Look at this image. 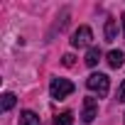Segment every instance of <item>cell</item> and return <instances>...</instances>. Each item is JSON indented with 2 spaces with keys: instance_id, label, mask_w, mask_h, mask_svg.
Here are the masks:
<instances>
[{
  "instance_id": "6da1fadb",
  "label": "cell",
  "mask_w": 125,
  "mask_h": 125,
  "mask_svg": "<svg viewBox=\"0 0 125 125\" xmlns=\"http://www.w3.org/2000/svg\"><path fill=\"white\" fill-rule=\"evenodd\" d=\"M49 93H52L54 101H61V98H66V96L74 93V83H71L69 79H52V83H49Z\"/></svg>"
},
{
  "instance_id": "7a4b0ae2",
  "label": "cell",
  "mask_w": 125,
  "mask_h": 125,
  "mask_svg": "<svg viewBox=\"0 0 125 125\" xmlns=\"http://www.w3.org/2000/svg\"><path fill=\"white\" fill-rule=\"evenodd\" d=\"M86 86H88V91H93L98 96H108V91H110V81L105 74H91L86 79Z\"/></svg>"
},
{
  "instance_id": "3957f363",
  "label": "cell",
  "mask_w": 125,
  "mask_h": 125,
  "mask_svg": "<svg viewBox=\"0 0 125 125\" xmlns=\"http://www.w3.org/2000/svg\"><path fill=\"white\" fill-rule=\"evenodd\" d=\"M91 39H93V32H91V27H79L74 34H71V47H76V49H83V47H88L91 49Z\"/></svg>"
},
{
  "instance_id": "277c9868",
  "label": "cell",
  "mask_w": 125,
  "mask_h": 125,
  "mask_svg": "<svg viewBox=\"0 0 125 125\" xmlns=\"http://www.w3.org/2000/svg\"><path fill=\"white\" fill-rule=\"evenodd\" d=\"M96 113H98V103H96V98H83V110H81V120H83V123H93Z\"/></svg>"
},
{
  "instance_id": "5b68a950",
  "label": "cell",
  "mask_w": 125,
  "mask_h": 125,
  "mask_svg": "<svg viewBox=\"0 0 125 125\" xmlns=\"http://www.w3.org/2000/svg\"><path fill=\"white\" fill-rule=\"evenodd\" d=\"M105 61H108V66H110V69H120V66H123V61H125V54H123L120 49H113V52H108Z\"/></svg>"
},
{
  "instance_id": "8992f818",
  "label": "cell",
  "mask_w": 125,
  "mask_h": 125,
  "mask_svg": "<svg viewBox=\"0 0 125 125\" xmlns=\"http://www.w3.org/2000/svg\"><path fill=\"white\" fill-rule=\"evenodd\" d=\"M101 56H103V54H101V49H98V47H91V49L86 52V66H91V69H93L98 61H101Z\"/></svg>"
},
{
  "instance_id": "52a82bcc",
  "label": "cell",
  "mask_w": 125,
  "mask_h": 125,
  "mask_svg": "<svg viewBox=\"0 0 125 125\" xmlns=\"http://www.w3.org/2000/svg\"><path fill=\"white\" fill-rule=\"evenodd\" d=\"M20 125H39V115L32 110H22L20 113Z\"/></svg>"
},
{
  "instance_id": "ba28073f",
  "label": "cell",
  "mask_w": 125,
  "mask_h": 125,
  "mask_svg": "<svg viewBox=\"0 0 125 125\" xmlns=\"http://www.w3.org/2000/svg\"><path fill=\"white\" fill-rule=\"evenodd\" d=\"M115 34H118L115 20H105V42H115Z\"/></svg>"
},
{
  "instance_id": "9c48e42d",
  "label": "cell",
  "mask_w": 125,
  "mask_h": 125,
  "mask_svg": "<svg viewBox=\"0 0 125 125\" xmlns=\"http://www.w3.org/2000/svg\"><path fill=\"white\" fill-rule=\"evenodd\" d=\"M71 123H74V113H69V110L66 113H59L54 118V125H71Z\"/></svg>"
},
{
  "instance_id": "30bf717a",
  "label": "cell",
  "mask_w": 125,
  "mask_h": 125,
  "mask_svg": "<svg viewBox=\"0 0 125 125\" xmlns=\"http://www.w3.org/2000/svg\"><path fill=\"white\" fill-rule=\"evenodd\" d=\"M15 105V96L12 93H3V110H10Z\"/></svg>"
},
{
  "instance_id": "8fae6325",
  "label": "cell",
  "mask_w": 125,
  "mask_h": 125,
  "mask_svg": "<svg viewBox=\"0 0 125 125\" xmlns=\"http://www.w3.org/2000/svg\"><path fill=\"white\" fill-rule=\"evenodd\" d=\"M61 61H64V66H74V64H76V56H74V54H64Z\"/></svg>"
},
{
  "instance_id": "7c38bea8",
  "label": "cell",
  "mask_w": 125,
  "mask_h": 125,
  "mask_svg": "<svg viewBox=\"0 0 125 125\" xmlns=\"http://www.w3.org/2000/svg\"><path fill=\"white\" fill-rule=\"evenodd\" d=\"M118 101H123L125 103V81L120 83V88H118Z\"/></svg>"
},
{
  "instance_id": "4fadbf2b",
  "label": "cell",
  "mask_w": 125,
  "mask_h": 125,
  "mask_svg": "<svg viewBox=\"0 0 125 125\" xmlns=\"http://www.w3.org/2000/svg\"><path fill=\"white\" fill-rule=\"evenodd\" d=\"M123 30H125V12H123Z\"/></svg>"
}]
</instances>
